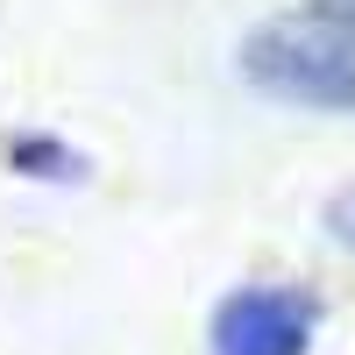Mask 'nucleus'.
Here are the masks:
<instances>
[{"instance_id":"nucleus-3","label":"nucleus","mask_w":355,"mask_h":355,"mask_svg":"<svg viewBox=\"0 0 355 355\" xmlns=\"http://www.w3.org/2000/svg\"><path fill=\"white\" fill-rule=\"evenodd\" d=\"M313 21H327V28H341V36L355 43V0H313Z\"/></svg>"},{"instance_id":"nucleus-1","label":"nucleus","mask_w":355,"mask_h":355,"mask_svg":"<svg viewBox=\"0 0 355 355\" xmlns=\"http://www.w3.org/2000/svg\"><path fill=\"white\" fill-rule=\"evenodd\" d=\"M242 78L299 107H355V43L327 21H270L242 43Z\"/></svg>"},{"instance_id":"nucleus-2","label":"nucleus","mask_w":355,"mask_h":355,"mask_svg":"<svg viewBox=\"0 0 355 355\" xmlns=\"http://www.w3.org/2000/svg\"><path fill=\"white\" fill-rule=\"evenodd\" d=\"M313 341V299L306 291H234L214 320V355H306Z\"/></svg>"},{"instance_id":"nucleus-4","label":"nucleus","mask_w":355,"mask_h":355,"mask_svg":"<svg viewBox=\"0 0 355 355\" xmlns=\"http://www.w3.org/2000/svg\"><path fill=\"white\" fill-rule=\"evenodd\" d=\"M327 227H334V242H348V249H355V192H341V199L327 206Z\"/></svg>"}]
</instances>
